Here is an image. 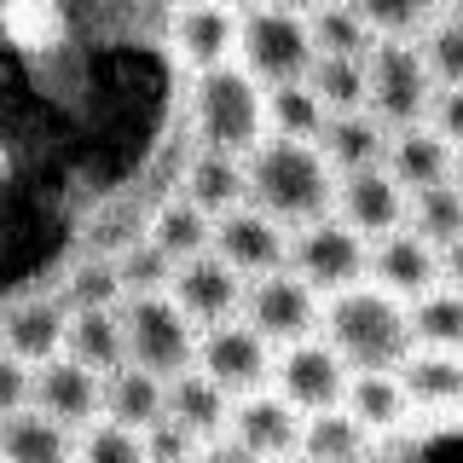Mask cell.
Listing matches in <instances>:
<instances>
[{
	"label": "cell",
	"instance_id": "1",
	"mask_svg": "<svg viewBox=\"0 0 463 463\" xmlns=\"http://www.w3.org/2000/svg\"><path fill=\"white\" fill-rule=\"evenodd\" d=\"M243 197L250 209H260L267 221L289 226H313L330 221V203H336V174L318 156V145H296V139H260L243 156Z\"/></svg>",
	"mask_w": 463,
	"mask_h": 463
},
{
	"label": "cell",
	"instance_id": "2",
	"mask_svg": "<svg viewBox=\"0 0 463 463\" xmlns=\"http://www.w3.org/2000/svg\"><path fill=\"white\" fill-rule=\"evenodd\" d=\"M325 336L336 347V359L347 371H400L417 354L411 342V318L394 296H383L376 284H359L347 296H330L325 307Z\"/></svg>",
	"mask_w": 463,
	"mask_h": 463
},
{
	"label": "cell",
	"instance_id": "3",
	"mask_svg": "<svg viewBox=\"0 0 463 463\" xmlns=\"http://www.w3.org/2000/svg\"><path fill=\"white\" fill-rule=\"evenodd\" d=\"M260 87L243 76L238 64L226 70H209L197 76V93H192V128H197V151H214V156H250L260 139H267V116H260Z\"/></svg>",
	"mask_w": 463,
	"mask_h": 463
},
{
	"label": "cell",
	"instance_id": "4",
	"mask_svg": "<svg viewBox=\"0 0 463 463\" xmlns=\"http://www.w3.org/2000/svg\"><path fill=\"white\" fill-rule=\"evenodd\" d=\"M238 70L255 87H289L313 70L307 18L289 6H255L238 12Z\"/></svg>",
	"mask_w": 463,
	"mask_h": 463
},
{
	"label": "cell",
	"instance_id": "5",
	"mask_svg": "<svg viewBox=\"0 0 463 463\" xmlns=\"http://www.w3.org/2000/svg\"><path fill=\"white\" fill-rule=\"evenodd\" d=\"M116 318H122V354L134 371L156 376V383H174V376H185L197 365V330L185 325V313L168 296L122 301Z\"/></svg>",
	"mask_w": 463,
	"mask_h": 463
},
{
	"label": "cell",
	"instance_id": "6",
	"mask_svg": "<svg viewBox=\"0 0 463 463\" xmlns=\"http://www.w3.org/2000/svg\"><path fill=\"white\" fill-rule=\"evenodd\" d=\"M434 81L411 41H371L365 52V116L383 128H417L429 116Z\"/></svg>",
	"mask_w": 463,
	"mask_h": 463
},
{
	"label": "cell",
	"instance_id": "7",
	"mask_svg": "<svg viewBox=\"0 0 463 463\" xmlns=\"http://www.w3.org/2000/svg\"><path fill=\"white\" fill-rule=\"evenodd\" d=\"M289 272L313 289V296H347L365 284L371 272V243L354 238L342 221H313L289 238Z\"/></svg>",
	"mask_w": 463,
	"mask_h": 463
},
{
	"label": "cell",
	"instance_id": "8",
	"mask_svg": "<svg viewBox=\"0 0 463 463\" xmlns=\"http://www.w3.org/2000/svg\"><path fill=\"white\" fill-rule=\"evenodd\" d=\"M243 325H250L267 347L272 342L301 347V342L318 336V325H325V301L284 267V272H267V279L243 284Z\"/></svg>",
	"mask_w": 463,
	"mask_h": 463
},
{
	"label": "cell",
	"instance_id": "9",
	"mask_svg": "<svg viewBox=\"0 0 463 463\" xmlns=\"http://www.w3.org/2000/svg\"><path fill=\"white\" fill-rule=\"evenodd\" d=\"M197 371L209 376L214 388L232 400H250V394H267L272 383V347L255 336L243 318H232V325H214L197 336Z\"/></svg>",
	"mask_w": 463,
	"mask_h": 463
},
{
	"label": "cell",
	"instance_id": "10",
	"mask_svg": "<svg viewBox=\"0 0 463 463\" xmlns=\"http://www.w3.org/2000/svg\"><path fill=\"white\" fill-rule=\"evenodd\" d=\"M347 371L342 359H336V347L330 342H301V347H284L279 359H272V394H279L289 411H307V417H318V411H336L342 405V394H347Z\"/></svg>",
	"mask_w": 463,
	"mask_h": 463
},
{
	"label": "cell",
	"instance_id": "11",
	"mask_svg": "<svg viewBox=\"0 0 463 463\" xmlns=\"http://www.w3.org/2000/svg\"><path fill=\"white\" fill-rule=\"evenodd\" d=\"M168 301L185 313V325L203 336V330L232 325V318H238V307H243V279L226 267L221 255H197V260H180V267H174Z\"/></svg>",
	"mask_w": 463,
	"mask_h": 463
},
{
	"label": "cell",
	"instance_id": "12",
	"mask_svg": "<svg viewBox=\"0 0 463 463\" xmlns=\"http://www.w3.org/2000/svg\"><path fill=\"white\" fill-rule=\"evenodd\" d=\"M209 255H221L238 279H267V272L289 267V232L279 221H267L260 209H232L214 221Z\"/></svg>",
	"mask_w": 463,
	"mask_h": 463
},
{
	"label": "cell",
	"instance_id": "13",
	"mask_svg": "<svg viewBox=\"0 0 463 463\" xmlns=\"http://www.w3.org/2000/svg\"><path fill=\"white\" fill-rule=\"evenodd\" d=\"M168 52L185 70L209 76V70L238 64V12L232 6H180L168 12Z\"/></svg>",
	"mask_w": 463,
	"mask_h": 463
},
{
	"label": "cell",
	"instance_id": "14",
	"mask_svg": "<svg viewBox=\"0 0 463 463\" xmlns=\"http://www.w3.org/2000/svg\"><path fill=\"white\" fill-rule=\"evenodd\" d=\"M336 221L365 243H383L388 232L405 226V192L388 180L383 168H365V174H342L336 180Z\"/></svg>",
	"mask_w": 463,
	"mask_h": 463
},
{
	"label": "cell",
	"instance_id": "15",
	"mask_svg": "<svg viewBox=\"0 0 463 463\" xmlns=\"http://www.w3.org/2000/svg\"><path fill=\"white\" fill-rule=\"evenodd\" d=\"M371 279L394 301H423L429 289H440V250H429L411 226H400L383 243H371Z\"/></svg>",
	"mask_w": 463,
	"mask_h": 463
},
{
	"label": "cell",
	"instance_id": "16",
	"mask_svg": "<svg viewBox=\"0 0 463 463\" xmlns=\"http://www.w3.org/2000/svg\"><path fill=\"white\" fill-rule=\"evenodd\" d=\"M29 405L52 417L58 429H93L99 423V376L70 365L64 354L29 371Z\"/></svg>",
	"mask_w": 463,
	"mask_h": 463
},
{
	"label": "cell",
	"instance_id": "17",
	"mask_svg": "<svg viewBox=\"0 0 463 463\" xmlns=\"http://www.w3.org/2000/svg\"><path fill=\"white\" fill-rule=\"evenodd\" d=\"M232 429V446H238L250 463H272V458H289L301 446V417L289 411L279 394H250L232 405L226 417Z\"/></svg>",
	"mask_w": 463,
	"mask_h": 463
},
{
	"label": "cell",
	"instance_id": "18",
	"mask_svg": "<svg viewBox=\"0 0 463 463\" xmlns=\"http://www.w3.org/2000/svg\"><path fill=\"white\" fill-rule=\"evenodd\" d=\"M64 325H70V313H64L58 296L18 301V307L0 313V347H6L18 365L35 371V365H47V359L64 354Z\"/></svg>",
	"mask_w": 463,
	"mask_h": 463
},
{
	"label": "cell",
	"instance_id": "19",
	"mask_svg": "<svg viewBox=\"0 0 463 463\" xmlns=\"http://www.w3.org/2000/svg\"><path fill=\"white\" fill-rule=\"evenodd\" d=\"M452 145H446L440 134H434L429 122L417 128H400V134H388V156H383V174L400 185L405 197L411 192H429V185L452 180Z\"/></svg>",
	"mask_w": 463,
	"mask_h": 463
},
{
	"label": "cell",
	"instance_id": "20",
	"mask_svg": "<svg viewBox=\"0 0 463 463\" xmlns=\"http://www.w3.org/2000/svg\"><path fill=\"white\" fill-rule=\"evenodd\" d=\"M318 156L330 163V174H365V168H383V156H388V128L376 122V116H365V110H354V116H325Z\"/></svg>",
	"mask_w": 463,
	"mask_h": 463
},
{
	"label": "cell",
	"instance_id": "21",
	"mask_svg": "<svg viewBox=\"0 0 463 463\" xmlns=\"http://www.w3.org/2000/svg\"><path fill=\"white\" fill-rule=\"evenodd\" d=\"M342 411L376 440V434H400V429H405V417H411V400H405V388H400L394 371H359V376H347Z\"/></svg>",
	"mask_w": 463,
	"mask_h": 463
},
{
	"label": "cell",
	"instance_id": "22",
	"mask_svg": "<svg viewBox=\"0 0 463 463\" xmlns=\"http://www.w3.org/2000/svg\"><path fill=\"white\" fill-rule=\"evenodd\" d=\"M163 388L168 383H156V376H145L134 365H116L105 383H99V423H116V429H128V434H145L163 417Z\"/></svg>",
	"mask_w": 463,
	"mask_h": 463
},
{
	"label": "cell",
	"instance_id": "23",
	"mask_svg": "<svg viewBox=\"0 0 463 463\" xmlns=\"http://www.w3.org/2000/svg\"><path fill=\"white\" fill-rule=\"evenodd\" d=\"M163 417H174L185 434H197L203 446L214 440V434L226 429V417H232V400L221 394V388L209 383L197 365L185 371V376H174V383L163 388Z\"/></svg>",
	"mask_w": 463,
	"mask_h": 463
},
{
	"label": "cell",
	"instance_id": "24",
	"mask_svg": "<svg viewBox=\"0 0 463 463\" xmlns=\"http://www.w3.org/2000/svg\"><path fill=\"white\" fill-rule=\"evenodd\" d=\"M0 463H76V446H70V429L24 405V411L0 417Z\"/></svg>",
	"mask_w": 463,
	"mask_h": 463
},
{
	"label": "cell",
	"instance_id": "25",
	"mask_svg": "<svg viewBox=\"0 0 463 463\" xmlns=\"http://www.w3.org/2000/svg\"><path fill=\"white\" fill-rule=\"evenodd\" d=\"M64 359L70 365H81V371H93L99 383L116 371V365H128V354H122V318L110 313H70V325H64Z\"/></svg>",
	"mask_w": 463,
	"mask_h": 463
},
{
	"label": "cell",
	"instance_id": "26",
	"mask_svg": "<svg viewBox=\"0 0 463 463\" xmlns=\"http://www.w3.org/2000/svg\"><path fill=\"white\" fill-rule=\"evenodd\" d=\"M185 203H192L197 214H209V221H221V214L243 209V163L238 156H214V151H197L192 163H185Z\"/></svg>",
	"mask_w": 463,
	"mask_h": 463
},
{
	"label": "cell",
	"instance_id": "27",
	"mask_svg": "<svg viewBox=\"0 0 463 463\" xmlns=\"http://www.w3.org/2000/svg\"><path fill=\"white\" fill-rule=\"evenodd\" d=\"M301 463H365L371 458V434L342 411H318V417H301V446H296Z\"/></svg>",
	"mask_w": 463,
	"mask_h": 463
},
{
	"label": "cell",
	"instance_id": "28",
	"mask_svg": "<svg viewBox=\"0 0 463 463\" xmlns=\"http://www.w3.org/2000/svg\"><path fill=\"white\" fill-rule=\"evenodd\" d=\"M405 400L411 405H429V411H446V405H463V359L458 354H411L405 365L394 371Z\"/></svg>",
	"mask_w": 463,
	"mask_h": 463
},
{
	"label": "cell",
	"instance_id": "29",
	"mask_svg": "<svg viewBox=\"0 0 463 463\" xmlns=\"http://www.w3.org/2000/svg\"><path fill=\"white\" fill-rule=\"evenodd\" d=\"M145 238L163 250L174 267L180 260H197V255H209V243H214V221L209 214H197L185 197H168L163 209L151 214V226H145Z\"/></svg>",
	"mask_w": 463,
	"mask_h": 463
},
{
	"label": "cell",
	"instance_id": "30",
	"mask_svg": "<svg viewBox=\"0 0 463 463\" xmlns=\"http://www.w3.org/2000/svg\"><path fill=\"white\" fill-rule=\"evenodd\" d=\"M260 116H267V139H296V145H318L325 134V105L307 93L301 81L289 87H260Z\"/></svg>",
	"mask_w": 463,
	"mask_h": 463
},
{
	"label": "cell",
	"instance_id": "31",
	"mask_svg": "<svg viewBox=\"0 0 463 463\" xmlns=\"http://www.w3.org/2000/svg\"><path fill=\"white\" fill-rule=\"evenodd\" d=\"M405 221H411V232L429 250H446V243L463 238V192L452 180L429 185V192H411L405 197Z\"/></svg>",
	"mask_w": 463,
	"mask_h": 463
},
{
	"label": "cell",
	"instance_id": "32",
	"mask_svg": "<svg viewBox=\"0 0 463 463\" xmlns=\"http://www.w3.org/2000/svg\"><path fill=\"white\" fill-rule=\"evenodd\" d=\"M301 87L325 105V116H354L365 110V58H313Z\"/></svg>",
	"mask_w": 463,
	"mask_h": 463
},
{
	"label": "cell",
	"instance_id": "33",
	"mask_svg": "<svg viewBox=\"0 0 463 463\" xmlns=\"http://www.w3.org/2000/svg\"><path fill=\"white\" fill-rule=\"evenodd\" d=\"M301 18H307L313 58H365L371 52V29L359 18V6H318V12H301Z\"/></svg>",
	"mask_w": 463,
	"mask_h": 463
},
{
	"label": "cell",
	"instance_id": "34",
	"mask_svg": "<svg viewBox=\"0 0 463 463\" xmlns=\"http://www.w3.org/2000/svg\"><path fill=\"white\" fill-rule=\"evenodd\" d=\"M405 318H411V342H423L429 354H458L463 347V296L458 289H429Z\"/></svg>",
	"mask_w": 463,
	"mask_h": 463
},
{
	"label": "cell",
	"instance_id": "35",
	"mask_svg": "<svg viewBox=\"0 0 463 463\" xmlns=\"http://www.w3.org/2000/svg\"><path fill=\"white\" fill-rule=\"evenodd\" d=\"M116 284H122V301L168 296V284H174V260L156 250L151 238H139V243H128V250L116 255Z\"/></svg>",
	"mask_w": 463,
	"mask_h": 463
},
{
	"label": "cell",
	"instance_id": "36",
	"mask_svg": "<svg viewBox=\"0 0 463 463\" xmlns=\"http://www.w3.org/2000/svg\"><path fill=\"white\" fill-rule=\"evenodd\" d=\"M64 313H110L122 301V284H116V260H81L64 279Z\"/></svg>",
	"mask_w": 463,
	"mask_h": 463
},
{
	"label": "cell",
	"instance_id": "37",
	"mask_svg": "<svg viewBox=\"0 0 463 463\" xmlns=\"http://www.w3.org/2000/svg\"><path fill=\"white\" fill-rule=\"evenodd\" d=\"M417 52H423V64H429L434 93H440V87H463V29L458 24L434 18V29L417 41Z\"/></svg>",
	"mask_w": 463,
	"mask_h": 463
},
{
	"label": "cell",
	"instance_id": "38",
	"mask_svg": "<svg viewBox=\"0 0 463 463\" xmlns=\"http://www.w3.org/2000/svg\"><path fill=\"white\" fill-rule=\"evenodd\" d=\"M76 463H145L139 434H128L116 423H93L81 434V446H76Z\"/></svg>",
	"mask_w": 463,
	"mask_h": 463
},
{
	"label": "cell",
	"instance_id": "39",
	"mask_svg": "<svg viewBox=\"0 0 463 463\" xmlns=\"http://www.w3.org/2000/svg\"><path fill=\"white\" fill-rule=\"evenodd\" d=\"M139 452H145V463H197L203 440H197V434H185L174 417H156V423L139 434Z\"/></svg>",
	"mask_w": 463,
	"mask_h": 463
},
{
	"label": "cell",
	"instance_id": "40",
	"mask_svg": "<svg viewBox=\"0 0 463 463\" xmlns=\"http://www.w3.org/2000/svg\"><path fill=\"white\" fill-rule=\"evenodd\" d=\"M429 128L452 145V151H463V87H440V93L429 99Z\"/></svg>",
	"mask_w": 463,
	"mask_h": 463
},
{
	"label": "cell",
	"instance_id": "41",
	"mask_svg": "<svg viewBox=\"0 0 463 463\" xmlns=\"http://www.w3.org/2000/svg\"><path fill=\"white\" fill-rule=\"evenodd\" d=\"M29 405V365H18V359L0 347V417L24 411Z\"/></svg>",
	"mask_w": 463,
	"mask_h": 463
},
{
	"label": "cell",
	"instance_id": "42",
	"mask_svg": "<svg viewBox=\"0 0 463 463\" xmlns=\"http://www.w3.org/2000/svg\"><path fill=\"white\" fill-rule=\"evenodd\" d=\"M440 279H446V289H458V296H463V238L440 250Z\"/></svg>",
	"mask_w": 463,
	"mask_h": 463
},
{
	"label": "cell",
	"instance_id": "43",
	"mask_svg": "<svg viewBox=\"0 0 463 463\" xmlns=\"http://www.w3.org/2000/svg\"><path fill=\"white\" fill-rule=\"evenodd\" d=\"M452 185H458V192H463V151L452 156Z\"/></svg>",
	"mask_w": 463,
	"mask_h": 463
}]
</instances>
